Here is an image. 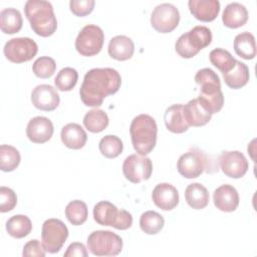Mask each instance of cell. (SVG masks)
Segmentation results:
<instances>
[{
    "label": "cell",
    "mask_w": 257,
    "mask_h": 257,
    "mask_svg": "<svg viewBox=\"0 0 257 257\" xmlns=\"http://www.w3.org/2000/svg\"><path fill=\"white\" fill-rule=\"evenodd\" d=\"M120 84V74L114 68H92L85 73L79 88L81 101L86 106H99L106 96L119 89Z\"/></svg>",
    "instance_id": "obj_1"
},
{
    "label": "cell",
    "mask_w": 257,
    "mask_h": 257,
    "mask_svg": "<svg viewBox=\"0 0 257 257\" xmlns=\"http://www.w3.org/2000/svg\"><path fill=\"white\" fill-rule=\"evenodd\" d=\"M195 81L200 85L198 100L201 105L211 114L219 112L224 104V95L217 73L211 68H202L197 71Z\"/></svg>",
    "instance_id": "obj_2"
},
{
    "label": "cell",
    "mask_w": 257,
    "mask_h": 257,
    "mask_svg": "<svg viewBox=\"0 0 257 257\" xmlns=\"http://www.w3.org/2000/svg\"><path fill=\"white\" fill-rule=\"evenodd\" d=\"M24 12L32 30L37 35L48 37L56 31L57 20L50 2L28 0L24 6Z\"/></svg>",
    "instance_id": "obj_3"
},
{
    "label": "cell",
    "mask_w": 257,
    "mask_h": 257,
    "mask_svg": "<svg viewBox=\"0 0 257 257\" xmlns=\"http://www.w3.org/2000/svg\"><path fill=\"white\" fill-rule=\"evenodd\" d=\"M130 134L135 151L139 155L146 156L156 147L158 134L157 122L149 114H139L132 120Z\"/></svg>",
    "instance_id": "obj_4"
},
{
    "label": "cell",
    "mask_w": 257,
    "mask_h": 257,
    "mask_svg": "<svg viewBox=\"0 0 257 257\" xmlns=\"http://www.w3.org/2000/svg\"><path fill=\"white\" fill-rule=\"evenodd\" d=\"M211 41V30L206 26L198 25L178 38L175 49L181 57L192 58L197 55L201 49L207 47Z\"/></svg>",
    "instance_id": "obj_5"
},
{
    "label": "cell",
    "mask_w": 257,
    "mask_h": 257,
    "mask_svg": "<svg viewBox=\"0 0 257 257\" xmlns=\"http://www.w3.org/2000/svg\"><path fill=\"white\" fill-rule=\"evenodd\" d=\"M93 219L102 226L126 230L133 224V216L126 210H118L108 201H100L93 207Z\"/></svg>",
    "instance_id": "obj_6"
},
{
    "label": "cell",
    "mask_w": 257,
    "mask_h": 257,
    "mask_svg": "<svg viewBox=\"0 0 257 257\" xmlns=\"http://www.w3.org/2000/svg\"><path fill=\"white\" fill-rule=\"evenodd\" d=\"M87 249L95 256H116L122 250V239L107 230H96L87 237Z\"/></svg>",
    "instance_id": "obj_7"
},
{
    "label": "cell",
    "mask_w": 257,
    "mask_h": 257,
    "mask_svg": "<svg viewBox=\"0 0 257 257\" xmlns=\"http://www.w3.org/2000/svg\"><path fill=\"white\" fill-rule=\"evenodd\" d=\"M67 237L68 229L61 220L51 218L42 224L41 243L46 252L51 254L59 252Z\"/></svg>",
    "instance_id": "obj_8"
},
{
    "label": "cell",
    "mask_w": 257,
    "mask_h": 257,
    "mask_svg": "<svg viewBox=\"0 0 257 257\" xmlns=\"http://www.w3.org/2000/svg\"><path fill=\"white\" fill-rule=\"evenodd\" d=\"M104 42V33L99 26L85 25L75 39V49L83 56H93L100 52Z\"/></svg>",
    "instance_id": "obj_9"
},
{
    "label": "cell",
    "mask_w": 257,
    "mask_h": 257,
    "mask_svg": "<svg viewBox=\"0 0 257 257\" xmlns=\"http://www.w3.org/2000/svg\"><path fill=\"white\" fill-rule=\"evenodd\" d=\"M208 165L209 161L205 153L197 148H193L179 158L177 169L184 178L195 179L207 170Z\"/></svg>",
    "instance_id": "obj_10"
},
{
    "label": "cell",
    "mask_w": 257,
    "mask_h": 257,
    "mask_svg": "<svg viewBox=\"0 0 257 257\" xmlns=\"http://www.w3.org/2000/svg\"><path fill=\"white\" fill-rule=\"evenodd\" d=\"M3 51L9 61L22 63L31 60L37 54L38 45L29 37H16L5 43Z\"/></svg>",
    "instance_id": "obj_11"
},
{
    "label": "cell",
    "mask_w": 257,
    "mask_h": 257,
    "mask_svg": "<svg viewBox=\"0 0 257 257\" xmlns=\"http://www.w3.org/2000/svg\"><path fill=\"white\" fill-rule=\"evenodd\" d=\"M153 172V164L150 158L133 154L126 157L122 164V173L127 181L139 184L150 179Z\"/></svg>",
    "instance_id": "obj_12"
},
{
    "label": "cell",
    "mask_w": 257,
    "mask_h": 257,
    "mask_svg": "<svg viewBox=\"0 0 257 257\" xmlns=\"http://www.w3.org/2000/svg\"><path fill=\"white\" fill-rule=\"evenodd\" d=\"M180 12L171 3H162L156 6L151 14V24L160 33L172 32L179 24Z\"/></svg>",
    "instance_id": "obj_13"
},
{
    "label": "cell",
    "mask_w": 257,
    "mask_h": 257,
    "mask_svg": "<svg viewBox=\"0 0 257 257\" xmlns=\"http://www.w3.org/2000/svg\"><path fill=\"white\" fill-rule=\"evenodd\" d=\"M222 172L229 178L240 179L248 171L249 164L245 156L239 151H225L219 157Z\"/></svg>",
    "instance_id": "obj_14"
},
{
    "label": "cell",
    "mask_w": 257,
    "mask_h": 257,
    "mask_svg": "<svg viewBox=\"0 0 257 257\" xmlns=\"http://www.w3.org/2000/svg\"><path fill=\"white\" fill-rule=\"evenodd\" d=\"M32 104L45 111L54 110L60 101L59 94L52 85L50 84H39L31 92Z\"/></svg>",
    "instance_id": "obj_15"
},
{
    "label": "cell",
    "mask_w": 257,
    "mask_h": 257,
    "mask_svg": "<svg viewBox=\"0 0 257 257\" xmlns=\"http://www.w3.org/2000/svg\"><path fill=\"white\" fill-rule=\"evenodd\" d=\"M52 121L45 116H35L31 118L26 126V135L29 141L35 144H44L53 135Z\"/></svg>",
    "instance_id": "obj_16"
},
{
    "label": "cell",
    "mask_w": 257,
    "mask_h": 257,
    "mask_svg": "<svg viewBox=\"0 0 257 257\" xmlns=\"http://www.w3.org/2000/svg\"><path fill=\"white\" fill-rule=\"evenodd\" d=\"M152 199L154 204L164 211L176 208L180 200L178 190L169 183L158 184L153 190Z\"/></svg>",
    "instance_id": "obj_17"
},
{
    "label": "cell",
    "mask_w": 257,
    "mask_h": 257,
    "mask_svg": "<svg viewBox=\"0 0 257 257\" xmlns=\"http://www.w3.org/2000/svg\"><path fill=\"white\" fill-rule=\"evenodd\" d=\"M214 205L222 212H233L239 206V194L231 185L218 187L213 194Z\"/></svg>",
    "instance_id": "obj_18"
},
{
    "label": "cell",
    "mask_w": 257,
    "mask_h": 257,
    "mask_svg": "<svg viewBox=\"0 0 257 257\" xmlns=\"http://www.w3.org/2000/svg\"><path fill=\"white\" fill-rule=\"evenodd\" d=\"M188 6L193 16L203 22L215 20L220 12L218 0H189Z\"/></svg>",
    "instance_id": "obj_19"
},
{
    "label": "cell",
    "mask_w": 257,
    "mask_h": 257,
    "mask_svg": "<svg viewBox=\"0 0 257 257\" xmlns=\"http://www.w3.org/2000/svg\"><path fill=\"white\" fill-rule=\"evenodd\" d=\"M61 142L65 147L72 150H79L84 147L87 141V135L82 126L75 122L65 124L60 133Z\"/></svg>",
    "instance_id": "obj_20"
},
{
    "label": "cell",
    "mask_w": 257,
    "mask_h": 257,
    "mask_svg": "<svg viewBox=\"0 0 257 257\" xmlns=\"http://www.w3.org/2000/svg\"><path fill=\"white\" fill-rule=\"evenodd\" d=\"M183 112L185 119L190 126H203L212 118V114L201 105L198 98L189 100L183 106Z\"/></svg>",
    "instance_id": "obj_21"
},
{
    "label": "cell",
    "mask_w": 257,
    "mask_h": 257,
    "mask_svg": "<svg viewBox=\"0 0 257 257\" xmlns=\"http://www.w3.org/2000/svg\"><path fill=\"white\" fill-rule=\"evenodd\" d=\"M107 51L111 58L118 61H124L133 56L135 52V44L130 37L125 35H116L110 39Z\"/></svg>",
    "instance_id": "obj_22"
},
{
    "label": "cell",
    "mask_w": 257,
    "mask_h": 257,
    "mask_svg": "<svg viewBox=\"0 0 257 257\" xmlns=\"http://www.w3.org/2000/svg\"><path fill=\"white\" fill-rule=\"evenodd\" d=\"M183 106L181 103H176L169 106L165 111L164 121L166 127L174 134H183L190 127L185 119Z\"/></svg>",
    "instance_id": "obj_23"
},
{
    "label": "cell",
    "mask_w": 257,
    "mask_h": 257,
    "mask_svg": "<svg viewBox=\"0 0 257 257\" xmlns=\"http://www.w3.org/2000/svg\"><path fill=\"white\" fill-rule=\"evenodd\" d=\"M248 20V11L246 7L238 2L229 3L222 14V21L228 28H239Z\"/></svg>",
    "instance_id": "obj_24"
},
{
    "label": "cell",
    "mask_w": 257,
    "mask_h": 257,
    "mask_svg": "<svg viewBox=\"0 0 257 257\" xmlns=\"http://www.w3.org/2000/svg\"><path fill=\"white\" fill-rule=\"evenodd\" d=\"M185 199L191 208L201 210L207 207L209 204L210 195L206 187H204L202 184L193 183L186 188Z\"/></svg>",
    "instance_id": "obj_25"
},
{
    "label": "cell",
    "mask_w": 257,
    "mask_h": 257,
    "mask_svg": "<svg viewBox=\"0 0 257 257\" xmlns=\"http://www.w3.org/2000/svg\"><path fill=\"white\" fill-rule=\"evenodd\" d=\"M222 74L225 83L233 89H239L243 87L247 84L250 78L248 66L239 60H236L235 66L230 71Z\"/></svg>",
    "instance_id": "obj_26"
},
{
    "label": "cell",
    "mask_w": 257,
    "mask_h": 257,
    "mask_svg": "<svg viewBox=\"0 0 257 257\" xmlns=\"http://www.w3.org/2000/svg\"><path fill=\"white\" fill-rule=\"evenodd\" d=\"M234 50L236 54L244 59H253L256 56L255 37L250 32H242L234 38Z\"/></svg>",
    "instance_id": "obj_27"
},
{
    "label": "cell",
    "mask_w": 257,
    "mask_h": 257,
    "mask_svg": "<svg viewBox=\"0 0 257 257\" xmlns=\"http://www.w3.org/2000/svg\"><path fill=\"white\" fill-rule=\"evenodd\" d=\"M23 20L19 10L15 8H4L0 12V28L5 34H14L22 28Z\"/></svg>",
    "instance_id": "obj_28"
},
{
    "label": "cell",
    "mask_w": 257,
    "mask_h": 257,
    "mask_svg": "<svg viewBox=\"0 0 257 257\" xmlns=\"http://www.w3.org/2000/svg\"><path fill=\"white\" fill-rule=\"evenodd\" d=\"M6 230L11 237L21 239L30 234L32 223L29 217L25 215H14L7 220Z\"/></svg>",
    "instance_id": "obj_29"
},
{
    "label": "cell",
    "mask_w": 257,
    "mask_h": 257,
    "mask_svg": "<svg viewBox=\"0 0 257 257\" xmlns=\"http://www.w3.org/2000/svg\"><path fill=\"white\" fill-rule=\"evenodd\" d=\"M109 119L106 112L99 108H93L87 111L83 117V124L90 133L97 134L105 130Z\"/></svg>",
    "instance_id": "obj_30"
},
{
    "label": "cell",
    "mask_w": 257,
    "mask_h": 257,
    "mask_svg": "<svg viewBox=\"0 0 257 257\" xmlns=\"http://www.w3.org/2000/svg\"><path fill=\"white\" fill-rule=\"evenodd\" d=\"M165 225V220L161 214L156 211H147L140 217V227L148 235L158 234Z\"/></svg>",
    "instance_id": "obj_31"
},
{
    "label": "cell",
    "mask_w": 257,
    "mask_h": 257,
    "mask_svg": "<svg viewBox=\"0 0 257 257\" xmlns=\"http://www.w3.org/2000/svg\"><path fill=\"white\" fill-rule=\"evenodd\" d=\"M21 156L19 151L9 145L0 147V169L3 172H12L20 164Z\"/></svg>",
    "instance_id": "obj_32"
},
{
    "label": "cell",
    "mask_w": 257,
    "mask_h": 257,
    "mask_svg": "<svg viewBox=\"0 0 257 257\" xmlns=\"http://www.w3.org/2000/svg\"><path fill=\"white\" fill-rule=\"evenodd\" d=\"M65 216L67 220L74 226L83 224L88 217L87 206L83 201L74 200L67 204L65 207Z\"/></svg>",
    "instance_id": "obj_33"
},
{
    "label": "cell",
    "mask_w": 257,
    "mask_h": 257,
    "mask_svg": "<svg viewBox=\"0 0 257 257\" xmlns=\"http://www.w3.org/2000/svg\"><path fill=\"white\" fill-rule=\"evenodd\" d=\"M209 59L211 63L222 73L230 71L236 63V59L232 56V54L223 48L213 49L209 54Z\"/></svg>",
    "instance_id": "obj_34"
},
{
    "label": "cell",
    "mask_w": 257,
    "mask_h": 257,
    "mask_svg": "<svg viewBox=\"0 0 257 257\" xmlns=\"http://www.w3.org/2000/svg\"><path fill=\"white\" fill-rule=\"evenodd\" d=\"M98 148L103 157L107 159H114L121 154L123 150V145L118 137L113 135H107L100 140Z\"/></svg>",
    "instance_id": "obj_35"
},
{
    "label": "cell",
    "mask_w": 257,
    "mask_h": 257,
    "mask_svg": "<svg viewBox=\"0 0 257 257\" xmlns=\"http://www.w3.org/2000/svg\"><path fill=\"white\" fill-rule=\"evenodd\" d=\"M78 73L72 67H64L57 74L54 79L56 88L60 91H69L77 83Z\"/></svg>",
    "instance_id": "obj_36"
},
{
    "label": "cell",
    "mask_w": 257,
    "mask_h": 257,
    "mask_svg": "<svg viewBox=\"0 0 257 257\" xmlns=\"http://www.w3.org/2000/svg\"><path fill=\"white\" fill-rule=\"evenodd\" d=\"M32 70L39 78H49L56 70V63L49 56H40L33 62Z\"/></svg>",
    "instance_id": "obj_37"
},
{
    "label": "cell",
    "mask_w": 257,
    "mask_h": 257,
    "mask_svg": "<svg viewBox=\"0 0 257 257\" xmlns=\"http://www.w3.org/2000/svg\"><path fill=\"white\" fill-rule=\"evenodd\" d=\"M17 204V196L15 192L8 187H0V211L2 213L9 212L15 208Z\"/></svg>",
    "instance_id": "obj_38"
},
{
    "label": "cell",
    "mask_w": 257,
    "mask_h": 257,
    "mask_svg": "<svg viewBox=\"0 0 257 257\" xmlns=\"http://www.w3.org/2000/svg\"><path fill=\"white\" fill-rule=\"evenodd\" d=\"M94 4L95 2L93 0H70L69 8L74 15L83 17L92 12Z\"/></svg>",
    "instance_id": "obj_39"
},
{
    "label": "cell",
    "mask_w": 257,
    "mask_h": 257,
    "mask_svg": "<svg viewBox=\"0 0 257 257\" xmlns=\"http://www.w3.org/2000/svg\"><path fill=\"white\" fill-rule=\"evenodd\" d=\"M46 254V251L42 245L37 239H32L28 241L22 251V255L24 257H30V256H37V257H44Z\"/></svg>",
    "instance_id": "obj_40"
},
{
    "label": "cell",
    "mask_w": 257,
    "mask_h": 257,
    "mask_svg": "<svg viewBox=\"0 0 257 257\" xmlns=\"http://www.w3.org/2000/svg\"><path fill=\"white\" fill-rule=\"evenodd\" d=\"M73 256H80V257L88 256L87 249L82 243L73 242L67 247L64 253V257H73Z\"/></svg>",
    "instance_id": "obj_41"
}]
</instances>
